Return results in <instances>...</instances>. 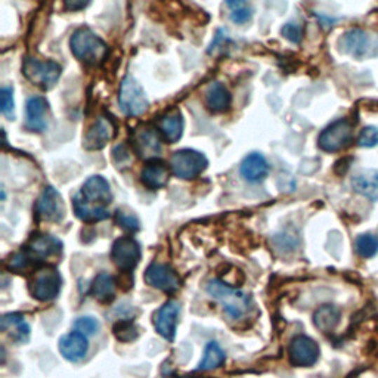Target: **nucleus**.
<instances>
[{"instance_id":"nucleus-35","label":"nucleus","mask_w":378,"mask_h":378,"mask_svg":"<svg viewBox=\"0 0 378 378\" xmlns=\"http://www.w3.org/2000/svg\"><path fill=\"white\" fill-rule=\"evenodd\" d=\"M281 33L287 40L292 41V43H300L303 39V27L297 22H287L283 27Z\"/></svg>"},{"instance_id":"nucleus-39","label":"nucleus","mask_w":378,"mask_h":378,"mask_svg":"<svg viewBox=\"0 0 378 378\" xmlns=\"http://www.w3.org/2000/svg\"><path fill=\"white\" fill-rule=\"evenodd\" d=\"M245 2L247 0H227V6L232 11H236V9L245 8Z\"/></svg>"},{"instance_id":"nucleus-20","label":"nucleus","mask_w":378,"mask_h":378,"mask_svg":"<svg viewBox=\"0 0 378 378\" xmlns=\"http://www.w3.org/2000/svg\"><path fill=\"white\" fill-rule=\"evenodd\" d=\"M0 328L15 344H24L30 339V325L20 313H8L0 320Z\"/></svg>"},{"instance_id":"nucleus-31","label":"nucleus","mask_w":378,"mask_h":378,"mask_svg":"<svg viewBox=\"0 0 378 378\" xmlns=\"http://www.w3.org/2000/svg\"><path fill=\"white\" fill-rule=\"evenodd\" d=\"M100 320L93 316H81L74 322L76 331L85 334V335H93L100 331Z\"/></svg>"},{"instance_id":"nucleus-15","label":"nucleus","mask_w":378,"mask_h":378,"mask_svg":"<svg viewBox=\"0 0 378 378\" xmlns=\"http://www.w3.org/2000/svg\"><path fill=\"white\" fill-rule=\"evenodd\" d=\"M179 312H180L179 303L170 300L164 303L156 312V315H154V319H152L154 325H156V330L166 340H169V342L175 340Z\"/></svg>"},{"instance_id":"nucleus-33","label":"nucleus","mask_w":378,"mask_h":378,"mask_svg":"<svg viewBox=\"0 0 378 378\" xmlns=\"http://www.w3.org/2000/svg\"><path fill=\"white\" fill-rule=\"evenodd\" d=\"M116 219H117L119 225L129 232H136V231H139V228H141V222H139V219L133 213L119 210L117 215H116Z\"/></svg>"},{"instance_id":"nucleus-11","label":"nucleus","mask_w":378,"mask_h":378,"mask_svg":"<svg viewBox=\"0 0 378 378\" xmlns=\"http://www.w3.org/2000/svg\"><path fill=\"white\" fill-rule=\"evenodd\" d=\"M145 281L148 285L164 292H175L180 287V279L169 264L151 263L145 271Z\"/></svg>"},{"instance_id":"nucleus-38","label":"nucleus","mask_w":378,"mask_h":378,"mask_svg":"<svg viewBox=\"0 0 378 378\" xmlns=\"http://www.w3.org/2000/svg\"><path fill=\"white\" fill-rule=\"evenodd\" d=\"M349 166H350V158H342L339 163H335V173L343 176L346 175V172L349 170Z\"/></svg>"},{"instance_id":"nucleus-34","label":"nucleus","mask_w":378,"mask_h":378,"mask_svg":"<svg viewBox=\"0 0 378 378\" xmlns=\"http://www.w3.org/2000/svg\"><path fill=\"white\" fill-rule=\"evenodd\" d=\"M359 147L363 148H372L378 145V126H368L363 129L358 139Z\"/></svg>"},{"instance_id":"nucleus-26","label":"nucleus","mask_w":378,"mask_h":378,"mask_svg":"<svg viewBox=\"0 0 378 378\" xmlns=\"http://www.w3.org/2000/svg\"><path fill=\"white\" fill-rule=\"evenodd\" d=\"M92 296L101 303H109L116 297V281L107 272H101L92 284Z\"/></svg>"},{"instance_id":"nucleus-18","label":"nucleus","mask_w":378,"mask_h":378,"mask_svg":"<svg viewBox=\"0 0 378 378\" xmlns=\"http://www.w3.org/2000/svg\"><path fill=\"white\" fill-rule=\"evenodd\" d=\"M114 136V126L108 119L100 117L88 130L85 141H83V145H85L86 149L89 151H97L102 149L111 139Z\"/></svg>"},{"instance_id":"nucleus-25","label":"nucleus","mask_w":378,"mask_h":378,"mask_svg":"<svg viewBox=\"0 0 378 378\" xmlns=\"http://www.w3.org/2000/svg\"><path fill=\"white\" fill-rule=\"evenodd\" d=\"M340 318H342V312L339 307H335L332 304H324L315 312L313 324L320 331L331 332L335 330V327L339 325Z\"/></svg>"},{"instance_id":"nucleus-8","label":"nucleus","mask_w":378,"mask_h":378,"mask_svg":"<svg viewBox=\"0 0 378 378\" xmlns=\"http://www.w3.org/2000/svg\"><path fill=\"white\" fill-rule=\"evenodd\" d=\"M353 126L349 120H337L322 130L318 137V145L325 152H339L352 142Z\"/></svg>"},{"instance_id":"nucleus-32","label":"nucleus","mask_w":378,"mask_h":378,"mask_svg":"<svg viewBox=\"0 0 378 378\" xmlns=\"http://www.w3.org/2000/svg\"><path fill=\"white\" fill-rule=\"evenodd\" d=\"M0 109L2 114L9 120L13 119V109H15V102H13V89L2 88L0 90Z\"/></svg>"},{"instance_id":"nucleus-37","label":"nucleus","mask_w":378,"mask_h":378,"mask_svg":"<svg viewBox=\"0 0 378 378\" xmlns=\"http://www.w3.org/2000/svg\"><path fill=\"white\" fill-rule=\"evenodd\" d=\"M90 4V0H64L65 9L68 11H81Z\"/></svg>"},{"instance_id":"nucleus-24","label":"nucleus","mask_w":378,"mask_h":378,"mask_svg":"<svg viewBox=\"0 0 378 378\" xmlns=\"http://www.w3.org/2000/svg\"><path fill=\"white\" fill-rule=\"evenodd\" d=\"M205 104L215 111V113H223L231 105V93L225 85L220 81H215L205 90Z\"/></svg>"},{"instance_id":"nucleus-4","label":"nucleus","mask_w":378,"mask_h":378,"mask_svg":"<svg viewBox=\"0 0 378 378\" xmlns=\"http://www.w3.org/2000/svg\"><path fill=\"white\" fill-rule=\"evenodd\" d=\"M340 50L356 60L378 57V34L353 29L346 32L339 40Z\"/></svg>"},{"instance_id":"nucleus-30","label":"nucleus","mask_w":378,"mask_h":378,"mask_svg":"<svg viewBox=\"0 0 378 378\" xmlns=\"http://www.w3.org/2000/svg\"><path fill=\"white\" fill-rule=\"evenodd\" d=\"M114 335L123 343H130L139 337V328L130 320H121L114 327Z\"/></svg>"},{"instance_id":"nucleus-9","label":"nucleus","mask_w":378,"mask_h":378,"mask_svg":"<svg viewBox=\"0 0 378 378\" xmlns=\"http://www.w3.org/2000/svg\"><path fill=\"white\" fill-rule=\"evenodd\" d=\"M111 257L119 269L124 272L133 271L141 260V245L132 236H121L111 250Z\"/></svg>"},{"instance_id":"nucleus-28","label":"nucleus","mask_w":378,"mask_h":378,"mask_svg":"<svg viewBox=\"0 0 378 378\" xmlns=\"http://www.w3.org/2000/svg\"><path fill=\"white\" fill-rule=\"evenodd\" d=\"M227 356L223 349L216 343V342H210L207 343L204 349V356L203 360L200 362L198 370L200 371H212L219 368L223 362H225Z\"/></svg>"},{"instance_id":"nucleus-23","label":"nucleus","mask_w":378,"mask_h":378,"mask_svg":"<svg viewBox=\"0 0 378 378\" xmlns=\"http://www.w3.org/2000/svg\"><path fill=\"white\" fill-rule=\"evenodd\" d=\"M355 192L370 201H378V170H362L352 179Z\"/></svg>"},{"instance_id":"nucleus-16","label":"nucleus","mask_w":378,"mask_h":378,"mask_svg":"<svg viewBox=\"0 0 378 378\" xmlns=\"http://www.w3.org/2000/svg\"><path fill=\"white\" fill-rule=\"evenodd\" d=\"M49 104L43 96H32L25 107V128L30 132H45L48 129Z\"/></svg>"},{"instance_id":"nucleus-12","label":"nucleus","mask_w":378,"mask_h":378,"mask_svg":"<svg viewBox=\"0 0 378 378\" xmlns=\"http://www.w3.org/2000/svg\"><path fill=\"white\" fill-rule=\"evenodd\" d=\"M135 152L144 160H157L161 154V142L157 132L151 128H139L132 135Z\"/></svg>"},{"instance_id":"nucleus-29","label":"nucleus","mask_w":378,"mask_h":378,"mask_svg":"<svg viewBox=\"0 0 378 378\" xmlns=\"http://www.w3.org/2000/svg\"><path fill=\"white\" fill-rule=\"evenodd\" d=\"M356 253L363 259H371L378 253V236L372 234H362L356 238Z\"/></svg>"},{"instance_id":"nucleus-14","label":"nucleus","mask_w":378,"mask_h":378,"mask_svg":"<svg viewBox=\"0 0 378 378\" xmlns=\"http://www.w3.org/2000/svg\"><path fill=\"white\" fill-rule=\"evenodd\" d=\"M37 213L43 220L61 222L65 216V204L61 194L52 187H46L39 197Z\"/></svg>"},{"instance_id":"nucleus-22","label":"nucleus","mask_w":378,"mask_h":378,"mask_svg":"<svg viewBox=\"0 0 378 378\" xmlns=\"http://www.w3.org/2000/svg\"><path fill=\"white\" fill-rule=\"evenodd\" d=\"M142 184L149 189H161L169 182V170L164 163L158 160H151L141 173Z\"/></svg>"},{"instance_id":"nucleus-7","label":"nucleus","mask_w":378,"mask_h":378,"mask_svg":"<svg viewBox=\"0 0 378 378\" xmlns=\"http://www.w3.org/2000/svg\"><path fill=\"white\" fill-rule=\"evenodd\" d=\"M208 166V161L204 154L195 149H179L176 151L172 160L170 167L172 172L180 179H195L200 176Z\"/></svg>"},{"instance_id":"nucleus-13","label":"nucleus","mask_w":378,"mask_h":378,"mask_svg":"<svg viewBox=\"0 0 378 378\" xmlns=\"http://www.w3.org/2000/svg\"><path fill=\"white\" fill-rule=\"evenodd\" d=\"M62 279L58 271L46 268L37 272L33 284V296L40 302H50L57 299L61 291Z\"/></svg>"},{"instance_id":"nucleus-3","label":"nucleus","mask_w":378,"mask_h":378,"mask_svg":"<svg viewBox=\"0 0 378 378\" xmlns=\"http://www.w3.org/2000/svg\"><path fill=\"white\" fill-rule=\"evenodd\" d=\"M69 45L77 60L92 65L102 61L107 53L105 41L90 29H79L73 34Z\"/></svg>"},{"instance_id":"nucleus-2","label":"nucleus","mask_w":378,"mask_h":378,"mask_svg":"<svg viewBox=\"0 0 378 378\" xmlns=\"http://www.w3.org/2000/svg\"><path fill=\"white\" fill-rule=\"evenodd\" d=\"M207 292L222 304L223 311L231 318H241L250 307V297L245 292L222 283L219 279H213L208 283Z\"/></svg>"},{"instance_id":"nucleus-21","label":"nucleus","mask_w":378,"mask_h":378,"mask_svg":"<svg viewBox=\"0 0 378 378\" xmlns=\"http://www.w3.org/2000/svg\"><path fill=\"white\" fill-rule=\"evenodd\" d=\"M241 175L251 184H257L269 175V163L259 152L250 154L241 163Z\"/></svg>"},{"instance_id":"nucleus-10","label":"nucleus","mask_w":378,"mask_h":378,"mask_svg":"<svg viewBox=\"0 0 378 378\" xmlns=\"http://www.w3.org/2000/svg\"><path fill=\"white\" fill-rule=\"evenodd\" d=\"M288 356L294 367H312L319 359V346L307 335H297L288 346Z\"/></svg>"},{"instance_id":"nucleus-19","label":"nucleus","mask_w":378,"mask_h":378,"mask_svg":"<svg viewBox=\"0 0 378 378\" xmlns=\"http://www.w3.org/2000/svg\"><path fill=\"white\" fill-rule=\"evenodd\" d=\"M27 253L32 259L46 260L55 256H60L62 251V243L52 235H37L27 247Z\"/></svg>"},{"instance_id":"nucleus-17","label":"nucleus","mask_w":378,"mask_h":378,"mask_svg":"<svg viewBox=\"0 0 378 378\" xmlns=\"http://www.w3.org/2000/svg\"><path fill=\"white\" fill-rule=\"evenodd\" d=\"M60 352L61 355L69 360V362H80L85 359L88 350H89V342L88 335L81 334L79 331L68 332L62 335L60 340Z\"/></svg>"},{"instance_id":"nucleus-6","label":"nucleus","mask_w":378,"mask_h":378,"mask_svg":"<svg viewBox=\"0 0 378 378\" xmlns=\"http://www.w3.org/2000/svg\"><path fill=\"white\" fill-rule=\"evenodd\" d=\"M22 73L33 85L41 89H52L61 77L62 68L60 64L53 61H40L36 58H27L22 65Z\"/></svg>"},{"instance_id":"nucleus-27","label":"nucleus","mask_w":378,"mask_h":378,"mask_svg":"<svg viewBox=\"0 0 378 378\" xmlns=\"http://www.w3.org/2000/svg\"><path fill=\"white\" fill-rule=\"evenodd\" d=\"M184 117L179 113V111H173V113H169L164 116L160 121V129L161 133L164 135L166 141L169 144L177 142L182 137V133H184Z\"/></svg>"},{"instance_id":"nucleus-1","label":"nucleus","mask_w":378,"mask_h":378,"mask_svg":"<svg viewBox=\"0 0 378 378\" xmlns=\"http://www.w3.org/2000/svg\"><path fill=\"white\" fill-rule=\"evenodd\" d=\"M113 203V192L102 176L89 177L73 200L74 213L83 222H101L109 217L108 205Z\"/></svg>"},{"instance_id":"nucleus-36","label":"nucleus","mask_w":378,"mask_h":378,"mask_svg":"<svg viewBox=\"0 0 378 378\" xmlns=\"http://www.w3.org/2000/svg\"><path fill=\"white\" fill-rule=\"evenodd\" d=\"M251 15H253V12H251L250 8H241V9H236V11H232L231 13V21L234 24H245L251 20Z\"/></svg>"},{"instance_id":"nucleus-5","label":"nucleus","mask_w":378,"mask_h":378,"mask_svg":"<svg viewBox=\"0 0 378 378\" xmlns=\"http://www.w3.org/2000/svg\"><path fill=\"white\" fill-rule=\"evenodd\" d=\"M120 108L126 116H142L148 109V97L133 76H126L121 80L120 95H119Z\"/></svg>"}]
</instances>
